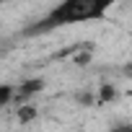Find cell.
Masks as SVG:
<instances>
[{"label":"cell","instance_id":"8","mask_svg":"<svg viewBox=\"0 0 132 132\" xmlns=\"http://www.w3.org/2000/svg\"><path fill=\"white\" fill-rule=\"evenodd\" d=\"M124 73H127V75H129V78H132V65H129V68H127V70H124Z\"/></svg>","mask_w":132,"mask_h":132},{"label":"cell","instance_id":"2","mask_svg":"<svg viewBox=\"0 0 132 132\" xmlns=\"http://www.w3.org/2000/svg\"><path fill=\"white\" fill-rule=\"evenodd\" d=\"M42 88H44V80L42 78H29V80L16 83V104H29Z\"/></svg>","mask_w":132,"mask_h":132},{"label":"cell","instance_id":"6","mask_svg":"<svg viewBox=\"0 0 132 132\" xmlns=\"http://www.w3.org/2000/svg\"><path fill=\"white\" fill-rule=\"evenodd\" d=\"M91 57H93V52H91V47H88V49L78 52V54L73 57V62L78 65V68H88V65H91Z\"/></svg>","mask_w":132,"mask_h":132},{"label":"cell","instance_id":"5","mask_svg":"<svg viewBox=\"0 0 132 132\" xmlns=\"http://www.w3.org/2000/svg\"><path fill=\"white\" fill-rule=\"evenodd\" d=\"M114 96H117L114 86H109V83H106V86H101V88H98V93H96V104H109Z\"/></svg>","mask_w":132,"mask_h":132},{"label":"cell","instance_id":"4","mask_svg":"<svg viewBox=\"0 0 132 132\" xmlns=\"http://www.w3.org/2000/svg\"><path fill=\"white\" fill-rule=\"evenodd\" d=\"M8 104H16V83H3L0 86V109L8 106Z\"/></svg>","mask_w":132,"mask_h":132},{"label":"cell","instance_id":"3","mask_svg":"<svg viewBox=\"0 0 132 132\" xmlns=\"http://www.w3.org/2000/svg\"><path fill=\"white\" fill-rule=\"evenodd\" d=\"M39 117V109H36V104H16V122L18 124H31L34 119Z\"/></svg>","mask_w":132,"mask_h":132},{"label":"cell","instance_id":"1","mask_svg":"<svg viewBox=\"0 0 132 132\" xmlns=\"http://www.w3.org/2000/svg\"><path fill=\"white\" fill-rule=\"evenodd\" d=\"M106 11H109V3H98V0H65V3H57L39 23L31 26V34L52 31L57 26H70V23H80V21L104 18Z\"/></svg>","mask_w":132,"mask_h":132},{"label":"cell","instance_id":"7","mask_svg":"<svg viewBox=\"0 0 132 132\" xmlns=\"http://www.w3.org/2000/svg\"><path fill=\"white\" fill-rule=\"evenodd\" d=\"M106 132H132V122H117V124H111Z\"/></svg>","mask_w":132,"mask_h":132}]
</instances>
